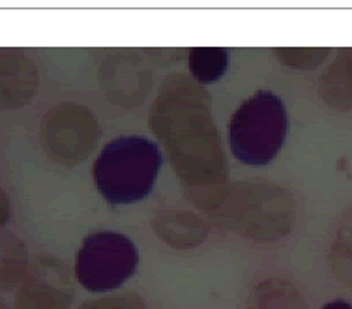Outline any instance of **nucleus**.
<instances>
[{
    "mask_svg": "<svg viewBox=\"0 0 352 309\" xmlns=\"http://www.w3.org/2000/svg\"><path fill=\"white\" fill-rule=\"evenodd\" d=\"M322 309H352V303H349L346 300H333V302L322 306Z\"/></svg>",
    "mask_w": 352,
    "mask_h": 309,
    "instance_id": "obj_5",
    "label": "nucleus"
},
{
    "mask_svg": "<svg viewBox=\"0 0 352 309\" xmlns=\"http://www.w3.org/2000/svg\"><path fill=\"white\" fill-rule=\"evenodd\" d=\"M287 131L289 116L283 100L268 90H258L230 118V152L238 162L251 167H263L279 154Z\"/></svg>",
    "mask_w": 352,
    "mask_h": 309,
    "instance_id": "obj_2",
    "label": "nucleus"
},
{
    "mask_svg": "<svg viewBox=\"0 0 352 309\" xmlns=\"http://www.w3.org/2000/svg\"><path fill=\"white\" fill-rule=\"evenodd\" d=\"M139 266V251L128 236L115 231L90 235L77 255V279L90 292L122 287Z\"/></svg>",
    "mask_w": 352,
    "mask_h": 309,
    "instance_id": "obj_3",
    "label": "nucleus"
},
{
    "mask_svg": "<svg viewBox=\"0 0 352 309\" xmlns=\"http://www.w3.org/2000/svg\"><path fill=\"white\" fill-rule=\"evenodd\" d=\"M162 169L156 142L144 137H120L105 145L94 163L98 191L111 204H131L150 195Z\"/></svg>",
    "mask_w": 352,
    "mask_h": 309,
    "instance_id": "obj_1",
    "label": "nucleus"
},
{
    "mask_svg": "<svg viewBox=\"0 0 352 309\" xmlns=\"http://www.w3.org/2000/svg\"><path fill=\"white\" fill-rule=\"evenodd\" d=\"M229 66V51L223 47H195L190 53V72L199 83L219 81Z\"/></svg>",
    "mask_w": 352,
    "mask_h": 309,
    "instance_id": "obj_4",
    "label": "nucleus"
}]
</instances>
